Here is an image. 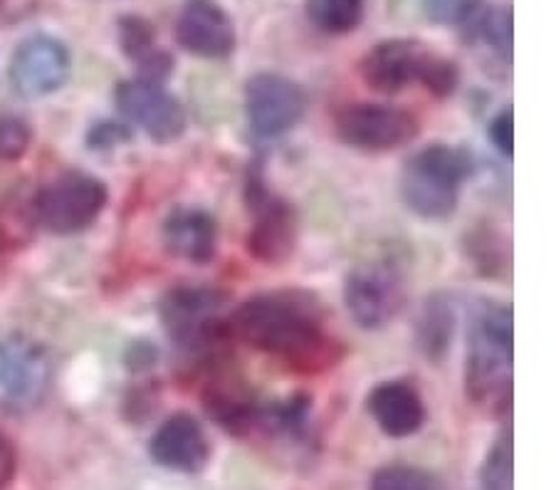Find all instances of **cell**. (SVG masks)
Returning <instances> with one entry per match:
<instances>
[{
    "label": "cell",
    "mask_w": 556,
    "mask_h": 490,
    "mask_svg": "<svg viewBox=\"0 0 556 490\" xmlns=\"http://www.w3.org/2000/svg\"><path fill=\"white\" fill-rule=\"evenodd\" d=\"M161 240L172 255L188 263H208L218 246V226L208 211L176 206L161 226Z\"/></svg>",
    "instance_id": "cell-17"
},
{
    "label": "cell",
    "mask_w": 556,
    "mask_h": 490,
    "mask_svg": "<svg viewBox=\"0 0 556 490\" xmlns=\"http://www.w3.org/2000/svg\"><path fill=\"white\" fill-rule=\"evenodd\" d=\"M176 40L186 52L205 60L236 50V25L218 0H186L176 17Z\"/></svg>",
    "instance_id": "cell-14"
},
{
    "label": "cell",
    "mask_w": 556,
    "mask_h": 490,
    "mask_svg": "<svg viewBox=\"0 0 556 490\" xmlns=\"http://www.w3.org/2000/svg\"><path fill=\"white\" fill-rule=\"evenodd\" d=\"M325 307L307 290H273L245 300L228 317V335L238 337L300 372H319L339 360V342L325 327Z\"/></svg>",
    "instance_id": "cell-1"
},
{
    "label": "cell",
    "mask_w": 556,
    "mask_h": 490,
    "mask_svg": "<svg viewBox=\"0 0 556 490\" xmlns=\"http://www.w3.org/2000/svg\"><path fill=\"white\" fill-rule=\"evenodd\" d=\"M52 364L48 352L28 337L0 342V412L23 414L48 394Z\"/></svg>",
    "instance_id": "cell-9"
},
{
    "label": "cell",
    "mask_w": 556,
    "mask_h": 490,
    "mask_svg": "<svg viewBox=\"0 0 556 490\" xmlns=\"http://www.w3.org/2000/svg\"><path fill=\"white\" fill-rule=\"evenodd\" d=\"M457 83H460V70H457L455 62L433 52L426 62L424 75H420V85H424L430 95L447 97L455 92Z\"/></svg>",
    "instance_id": "cell-25"
},
{
    "label": "cell",
    "mask_w": 556,
    "mask_h": 490,
    "mask_svg": "<svg viewBox=\"0 0 556 490\" xmlns=\"http://www.w3.org/2000/svg\"><path fill=\"white\" fill-rule=\"evenodd\" d=\"M228 296L218 288H184L168 290L159 305V317L168 340L184 350H203L228 335L226 317Z\"/></svg>",
    "instance_id": "cell-4"
},
{
    "label": "cell",
    "mask_w": 556,
    "mask_h": 490,
    "mask_svg": "<svg viewBox=\"0 0 556 490\" xmlns=\"http://www.w3.org/2000/svg\"><path fill=\"white\" fill-rule=\"evenodd\" d=\"M110 191L104 181L83 172H65L35 193L33 216L50 234L70 236L100 218Z\"/></svg>",
    "instance_id": "cell-6"
},
{
    "label": "cell",
    "mask_w": 556,
    "mask_h": 490,
    "mask_svg": "<svg viewBox=\"0 0 556 490\" xmlns=\"http://www.w3.org/2000/svg\"><path fill=\"white\" fill-rule=\"evenodd\" d=\"M465 394L490 416L513 404V310L502 302H482L470 319Z\"/></svg>",
    "instance_id": "cell-2"
},
{
    "label": "cell",
    "mask_w": 556,
    "mask_h": 490,
    "mask_svg": "<svg viewBox=\"0 0 556 490\" xmlns=\"http://www.w3.org/2000/svg\"><path fill=\"white\" fill-rule=\"evenodd\" d=\"M70 65L72 60L65 42L52 35H33L17 45L8 77L15 92L25 100H40L67 83Z\"/></svg>",
    "instance_id": "cell-12"
},
{
    "label": "cell",
    "mask_w": 556,
    "mask_h": 490,
    "mask_svg": "<svg viewBox=\"0 0 556 490\" xmlns=\"http://www.w3.org/2000/svg\"><path fill=\"white\" fill-rule=\"evenodd\" d=\"M433 50L420 40L393 38L383 40L366 52L358 62V75L376 92L396 95L410 83H420L426 62Z\"/></svg>",
    "instance_id": "cell-13"
},
{
    "label": "cell",
    "mask_w": 556,
    "mask_h": 490,
    "mask_svg": "<svg viewBox=\"0 0 556 490\" xmlns=\"http://www.w3.org/2000/svg\"><path fill=\"white\" fill-rule=\"evenodd\" d=\"M369 490H445L441 478L426 468L406 466V463H391L371 476Z\"/></svg>",
    "instance_id": "cell-23"
},
{
    "label": "cell",
    "mask_w": 556,
    "mask_h": 490,
    "mask_svg": "<svg viewBox=\"0 0 556 490\" xmlns=\"http://www.w3.org/2000/svg\"><path fill=\"white\" fill-rule=\"evenodd\" d=\"M15 470H17V453L13 449L11 439H5V436L0 434V490L11 486Z\"/></svg>",
    "instance_id": "cell-29"
},
{
    "label": "cell",
    "mask_w": 556,
    "mask_h": 490,
    "mask_svg": "<svg viewBox=\"0 0 556 490\" xmlns=\"http://www.w3.org/2000/svg\"><path fill=\"white\" fill-rule=\"evenodd\" d=\"M149 456L161 468L176 474H199L211 458V441L191 414H174L149 441Z\"/></svg>",
    "instance_id": "cell-15"
},
{
    "label": "cell",
    "mask_w": 556,
    "mask_h": 490,
    "mask_svg": "<svg viewBox=\"0 0 556 490\" xmlns=\"http://www.w3.org/2000/svg\"><path fill=\"white\" fill-rule=\"evenodd\" d=\"M455 335V310L445 296H433L420 310L416 337L428 360H443Z\"/></svg>",
    "instance_id": "cell-20"
},
{
    "label": "cell",
    "mask_w": 556,
    "mask_h": 490,
    "mask_svg": "<svg viewBox=\"0 0 556 490\" xmlns=\"http://www.w3.org/2000/svg\"><path fill=\"white\" fill-rule=\"evenodd\" d=\"M334 131L346 147L381 154L410 145L418 137L420 124L401 106L362 102L349 104L337 114Z\"/></svg>",
    "instance_id": "cell-8"
},
{
    "label": "cell",
    "mask_w": 556,
    "mask_h": 490,
    "mask_svg": "<svg viewBox=\"0 0 556 490\" xmlns=\"http://www.w3.org/2000/svg\"><path fill=\"white\" fill-rule=\"evenodd\" d=\"M470 174L472 159L468 151L451 145H430L416 151L403 166L401 196L418 216L447 218Z\"/></svg>",
    "instance_id": "cell-3"
},
{
    "label": "cell",
    "mask_w": 556,
    "mask_h": 490,
    "mask_svg": "<svg viewBox=\"0 0 556 490\" xmlns=\"http://www.w3.org/2000/svg\"><path fill=\"white\" fill-rule=\"evenodd\" d=\"M488 137L502 156H513V110H509V106H505V110L490 122Z\"/></svg>",
    "instance_id": "cell-28"
},
{
    "label": "cell",
    "mask_w": 556,
    "mask_h": 490,
    "mask_svg": "<svg viewBox=\"0 0 556 490\" xmlns=\"http://www.w3.org/2000/svg\"><path fill=\"white\" fill-rule=\"evenodd\" d=\"M366 409L376 426L391 439L414 436L426 424L424 399L408 381H381L366 397Z\"/></svg>",
    "instance_id": "cell-16"
},
{
    "label": "cell",
    "mask_w": 556,
    "mask_h": 490,
    "mask_svg": "<svg viewBox=\"0 0 556 490\" xmlns=\"http://www.w3.org/2000/svg\"><path fill=\"white\" fill-rule=\"evenodd\" d=\"M114 102L124 117L161 145H168L186 131L181 102L161 83L141 77L124 79L114 89Z\"/></svg>",
    "instance_id": "cell-11"
},
{
    "label": "cell",
    "mask_w": 556,
    "mask_h": 490,
    "mask_svg": "<svg viewBox=\"0 0 556 490\" xmlns=\"http://www.w3.org/2000/svg\"><path fill=\"white\" fill-rule=\"evenodd\" d=\"M304 13L317 30L346 35L362 25L366 0H304Z\"/></svg>",
    "instance_id": "cell-21"
},
{
    "label": "cell",
    "mask_w": 556,
    "mask_h": 490,
    "mask_svg": "<svg viewBox=\"0 0 556 490\" xmlns=\"http://www.w3.org/2000/svg\"><path fill=\"white\" fill-rule=\"evenodd\" d=\"M245 112L257 137L275 139L298 127L307 112V95L290 77L257 73L245 85Z\"/></svg>",
    "instance_id": "cell-10"
},
{
    "label": "cell",
    "mask_w": 556,
    "mask_h": 490,
    "mask_svg": "<svg viewBox=\"0 0 556 490\" xmlns=\"http://www.w3.org/2000/svg\"><path fill=\"white\" fill-rule=\"evenodd\" d=\"M480 490H513V431L502 429L480 468Z\"/></svg>",
    "instance_id": "cell-22"
},
{
    "label": "cell",
    "mask_w": 556,
    "mask_h": 490,
    "mask_svg": "<svg viewBox=\"0 0 556 490\" xmlns=\"http://www.w3.org/2000/svg\"><path fill=\"white\" fill-rule=\"evenodd\" d=\"M116 33H119V45L124 55L139 67L137 77L164 85L166 77L172 75L174 60L156 45L154 28H151L147 17L124 15L119 17V23H116Z\"/></svg>",
    "instance_id": "cell-18"
},
{
    "label": "cell",
    "mask_w": 556,
    "mask_h": 490,
    "mask_svg": "<svg viewBox=\"0 0 556 490\" xmlns=\"http://www.w3.org/2000/svg\"><path fill=\"white\" fill-rule=\"evenodd\" d=\"M129 139H131V131L124 127V124H114V122L94 124L87 134V141L92 149H112V147L124 145V141Z\"/></svg>",
    "instance_id": "cell-27"
},
{
    "label": "cell",
    "mask_w": 556,
    "mask_h": 490,
    "mask_svg": "<svg viewBox=\"0 0 556 490\" xmlns=\"http://www.w3.org/2000/svg\"><path fill=\"white\" fill-rule=\"evenodd\" d=\"M33 131L30 124L13 117V114H0V162H15L30 147Z\"/></svg>",
    "instance_id": "cell-24"
},
{
    "label": "cell",
    "mask_w": 556,
    "mask_h": 490,
    "mask_svg": "<svg viewBox=\"0 0 556 490\" xmlns=\"http://www.w3.org/2000/svg\"><path fill=\"white\" fill-rule=\"evenodd\" d=\"M248 209L253 213L248 251L263 263H285L298 246V213L280 196L267 191L260 164L257 168H250Z\"/></svg>",
    "instance_id": "cell-7"
},
{
    "label": "cell",
    "mask_w": 556,
    "mask_h": 490,
    "mask_svg": "<svg viewBox=\"0 0 556 490\" xmlns=\"http://www.w3.org/2000/svg\"><path fill=\"white\" fill-rule=\"evenodd\" d=\"M457 25H460L465 38L485 42L502 62L513 60V11H509V5L472 0Z\"/></svg>",
    "instance_id": "cell-19"
},
{
    "label": "cell",
    "mask_w": 556,
    "mask_h": 490,
    "mask_svg": "<svg viewBox=\"0 0 556 490\" xmlns=\"http://www.w3.org/2000/svg\"><path fill=\"white\" fill-rule=\"evenodd\" d=\"M344 302L358 327H386L406 305L403 265L391 255H379L354 265L344 282Z\"/></svg>",
    "instance_id": "cell-5"
},
{
    "label": "cell",
    "mask_w": 556,
    "mask_h": 490,
    "mask_svg": "<svg viewBox=\"0 0 556 490\" xmlns=\"http://www.w3.org/2000/svg\"><path fill=\"white\" fill-rule=\"evenodd\" d=\"M472 0H424V11L433 23L457 25Z\"/></svg>",
    "instance_id": "cell-26"
}]
</instances>
